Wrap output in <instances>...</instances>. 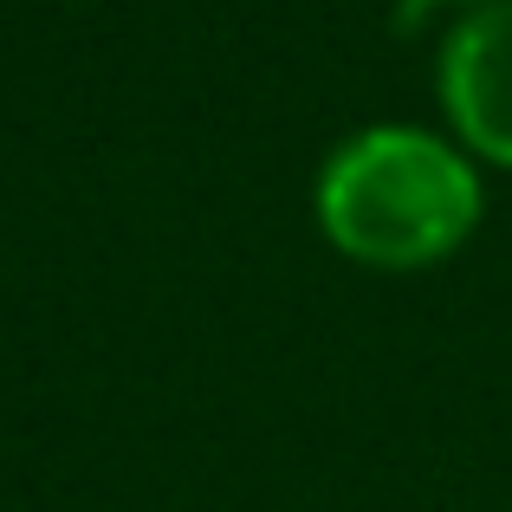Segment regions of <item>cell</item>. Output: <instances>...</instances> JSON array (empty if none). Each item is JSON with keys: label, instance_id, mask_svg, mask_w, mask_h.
I'll list each match as a JSON object with an SVG mask.
<instances>
[{"label": "cell", "instance_id": "1", "mask_svg": "<svg viewBox=\"0 0 512 512\" xmlns=\"http://www.w3.org/2000/svg\"><path fill=\"white\" fill-rule=\"evenodd\" d=\"M480 182L461 150L409 124L357 130L318 175V227L344 260L415 273L474 234Z\"/></svg>", "mask_w": 512, "mask_h": 512}, {"label": "cell", "instance_id": "2", "mask_svg": "<svg viewBox=\"0 0 512 512\" xmlns=\"http://www.w3.org/2000/svg\"><path fill=\"white\" fill-rule=\"evenodd\" d=\"M441 104L467 150L512 169V0H487L448 33Z\"/></svg>", "mask_w": 512, "mask_h": 512}, {"label": "cell", "instance_id": "3", "mask_svg": "<svg viewBox=\"0 0 512 512\" xmlns=\"http://www.w3.org/2000/svg\"><path fill=\"white\" fill-rule=\"evenodd\" d=\"M480 7H487V0H480Z\"/></svg>", "mask_w": 512, "mask_h": 512}]
</instances>
